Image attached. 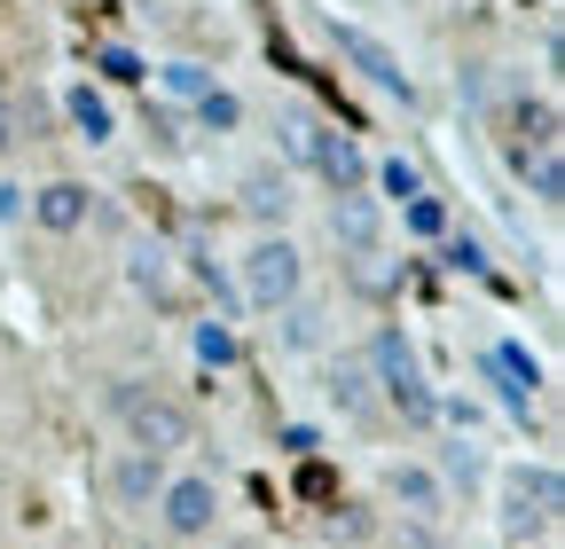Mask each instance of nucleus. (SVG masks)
I'll return each mask as SVG.
<instances>
[{"mask_svg": "<svg viewBox=\"0 0 565 549\" xmlns=\"http://www.w3.org/2000/svg\"><path fill=\"white\" fill-rule=\"evenodd\" d=\"M158 87H166V95H173V103H196V95H204V87H212V79H204V72H196V63H166V72H158Z\"/></svg>", "mask_w": 565, "mask_h": 549, "instance_id": "a878e982", "label": "nucleus"}, {"mask_svg": "<svg viewBox=\"0 0 565 549\" xmlns=\"http://www.w3.org/2000/svg\"><path fill=\"white\" fill-rule=\"evenodd\" d=\"M479 377L494 385V400H503L511 417H526V408L542 400V369H534L519 346H487V354H479Z\"/></svg>", "mask_w": 565, "mask_h": 549, "instance_id": "6e6552de", "label": "nucleus"}, {"mask_svg": "<svg viewBox=\"0 0 565 549\" xmlns=\"http://www.w3.org/2000/svg\"><path fill=\"white\" fill-rule=\"evenodd\" d=\"M212 518H221V487H212L204 471L166 478V495H158V526H166L173 541H204V534H212Z\"/></svg>", "mask_w": 565, "mask_h": 549, "instance_id": "423d86ee", "label": "nucleus"}, {"mask_svg": "<svg viewBox=\"0 0 565 549\" xmlns=\"http://www.w3.org/2000/svg\"><path fill=\"white\" fill-rule=\"evenodd\" d=\"M338 196H353V189H370V158H362V142H353V133H338V126H322L315 133V158H307Z\"/></svg>", "mask_w": 565, "mask_h": 549, "instance_id": "9b49d317", "label": "nucleus"}, {"mask_svg": "<svg viewBox=\"0 0 565 549\" xmlns=\"http://www.w3.org/2000/svg\"><path fill=\"white\" fill-rule=\"evenodd\" d=\"M370 181H377L385 196H401V204H408V196H424V173H416L408 158H385V165H370Z\"/></svg>", "mask_w": 565, "mask_h": 549, "instance_id": "5701e85b", "label": "nucleus"}, {"mask_svg": "<svg viewBox=\"0 0 565 549\" xmlns=\"http://www.w3.org/2000/svg\"><path fill=\"white\" fill-rule=\"evenodd\" d=\"M126 283L150 299V306H166V314L181 306V274H173V251L166 244H134L126 251Z\"/></svg>", "mask_w": 565, "mask_h": 549, "instance_id": "4468645a", "label": "nucleus"}, {"mask_svg": "<svg viewBox=\"0 0 565 549\" xmlns=\"http://www.w3.org/2000/svg\"><path fill=\"white\" fill-rule=\"evenodd\" d=\"M557 142V110L550 103H511V150H550Z\"/></svg>", "mask_w": 565, "mask_h": 549, "instance_id": "6ab92c4d", "label": "nucleus"}, {"mask_svg": "<svg viewBox=\"0 0 565 549\" xmlns=\"http://www.w3.org/2000/svg\"><path fill=\"white\" fill-rule=\"evenodd\" d=\"M189 346H196V362H204V369H228V362L244 354V337H236L221 314H204V322L189 330Z\"/></svg>", "mask_w": 565, "mask_h": 549, "instance_id": "a211bd4d", "label": "nucleus"}, {"mask_svg": "<svg viewBox=\"0 0 565 549\" xmlns=\"http://www.w3.org/2000/svg\"><path fill=\"white\" fill-rule=\"evenodd\" d=\"M236 283H244V306L275 314V306H291V299L307 291V259H299L291 236H259V244L244 251V267H236Z\"/></svg>", "mask_w": 565, "mask_h": 549, "instance_id": "7ed1b4c3", "label": "nucleus"}, {"mask_svg": "<svg viewBox=\"0 0 565 549\" xmlns=\"http://www.w3.org/2000/svg\"><path fill=\"white\" fill-rule=\"evenodd\" d=\"M330 400H338V417H377V385H370L362 354H338L330 362Z\"/></svg>", "mask_w": 565, "mask_h": 549, "instance_id": "f3484780", "label": "nucleus"}, {"mask_svg": "<svg viewBox=\"0 0 565 549\" xmlns=\"http://www.w3.org/2000/svg\"><path fill=\"white\" fill-rule=\"evenodd\" d=\"M401 213H408V228H416V236H448V204H440V196H408Z\"/></svg>", "mask_w": 565, "mask_h": 549, "instance_id": "393cba45", "label": "nucleus"}, {"mask_svg": "<svg viewBox=\"0 0 565 549\" xmlns=\"http://www.w3.org/2000/svg\"><path fill=\"white\" fill-rule=\"evenodd\" d=\"M315 133H322V118H315V110H282V150H291L299 165L315 158Z\"/></svg>", "mask_w": 565, "mask_h": 549, "instance_id": "b1692460", "label": "nucleus"}, {"mask_svg": "<svg viewBox=\"0 0 565 549\" xmlns=\"http://www.w3.org/2000/svg\"><path fill=\"white\" fill-rule=\"evenodd\" d=\"M17 150V103H9V87H0V158Z\"/></svg>", "mask_w": 565, "mask_h": 549, "instance_id": "c756f323", "label": "nucleus"}, {"mask_svg": "<svg viewBox=\"0 0 565 549\" xmlns=\"http://www.w3.org/2000/svg\"><path fill=\"white\" fill-rule=\"evenodd\" d=\"M385 503L408 518V526H440L448 518V487L424 463H385Z\"/></svg>", "mask_w": 565, "mask_h": 549, "instance_id": "0eeeda50", "label": "nucleus"}, {"mask_svg": "<svg viewBox=\"0 0 565 549\" xmlns=\"http://www.w3.org/2000/svg\"><path fill=\"white\" fill-rule=\"evenodd\" d=\"M63 118H71V133H79V142H118V110H110V95L87 87V79L63 95Z\"/></svg>", "mask_w": 565, "mask_h": 549, "instance_id": "2eb2a0df", "label": "nucleus"}, {"mask_svg": "<svg viewBox=\"0 0 565 549\" xmlns=\"http://www.w3.org/2000/svg\"><path fill=\"white\" fill-rule=\"evenodd\" d=\"M330 236H338V251L370 259V251L385 244V213H377V196H370V189H353V196H330Z\"/></svg>", "mask_w": 565, "mask_h": 549, "instance_id": "9d476101", "label": "nucleus"}, {"mask_svg": "<svg viewBox=\"0 0 565 549\" xmlns=\"http://www.w3.org/2000/svg\"><path fill=\"white\" fill-rule=\"evenodd\" d=\"M557 510H565V478H557V463H519V471L503 478V534H511V541L550 534Z\"/></svg>", "mask_w": 565, "mask_h": 549, "instance_id": "20e7f679", "label": "nucleus"}, {"mask_svg": "<svg viewBox=\"0 0 565 549\" xmlns=\"http://www.w3.org/2000/svg\"><path fill=\"white\" fill-rule=\"evenodd\" d=\"M24 213H32L47 236H79V228L95 220V189H87V181H47V189H32Z\"/></svg>", "mask_w": 565, "mask_h": 549, "instance_id": "1a4fd4ad", "label": "nucleus"}, {"mask_svg": "<svg viewBox=\"0 0 565 549\" xmlns=\"http://www.w3.org/2000/svg\"><path fill=\"white\" fill-rule=\"evenodd\" d=\"M511 165H519V181H526L534 204H550V213L565 204V158H557V142L550 150H511Z\"/></svg>", "mask_w": 565, "mask_h": 549, "instance_id": "dca6fc26", "label": "nucleus"}, {"mask_svg": "<svg viewBox=\"0 0 565 549\" xmlns=\"http://www.w3.org/2000/svg\"><path fill=\"white\" fill-rule=\"evenodd\" d=\"M110 417L126 424V440L141 448V455H181L189 440H196V417H189V408L181 400H166V392H150V385H134V377H118L110 385Z\"/></svg>", "mask_w": 565, "mask_h": 549, "instance_id": "f03ea898", "label": "nucleus"}, {"mask_svg": "<svg viewBox=\"0 0 565 549\" xmlns=\"http://www.w3.org/2000/svg\"><path fill=\"white\" fill-rule=\"evenodd\" d=\"M448 267H471V274H479V267H487V251H479L471 236H456V244H448Z\"/></svg>", "mask_w": 565, "mask_h": 549, "instance_id": "c85d7f7f", "label": "nucleus"}, {"mask_svg": "<svg viewBox=\"0 0 565 549\" xmlns=\"http://www.w3.org/2000/svg\"><path fill=\"white\" fill-rule=\"evenodd\" d=\"M166 463L158 455H141V448H126L118 463H110V495H118V510H158V495H166Z\"/></svg>", "mask_w": 565, "mask_h": 549, "instance_id": "f8f14e48", "label": "nucleus"}, {"mask_svg": "<svg viewBox=\"0 0 565 549\" xmlns=\"http://www.w3.org/2000/svg\"><path fill=\"white\" fill-rule=\"evenodd\" d=\"M330 47L353 63V72H362L377 95H393V103H416V79L401 72V55L377 40V32H362V24H330Z\"/></svg>", "mask_w": 565, "mask_h": 549, "instance_id": "39448f33", "label": "nucleus"}, {"mask_svg": "<svg viewBox=\"0 0 565 549\" xmlns=\"http://www.w3.org/2000/svg\"><path fill=\"white\" fill-rule=\"evenodd\" d=\"M362 369H370V385L401 408V424H440V392L424 385V362H416V346L401 337V322H377V330H370Z\"/></svg>", "mask_w": 565, "mask_h": 549, "instance_id": "f257e3e1", "label": "nucleus"}, {"mask_svg": "<svg viewBox=\"0 0 565 549\" xmlns=\"http://www.w3.org/2000/svg\"><path fill=\"white\" fill-rule=\"evenodd\" d=\"M95 72H103V79H118V87L150 79V72H141V55H134V47H103V55H95Z\"/></svg>", "mask_w": 565, "mask_h": 549, "instance_id": "bb28decb", "label": "nucleus"}, {"mask_svg": "<svg viewBox=\"0 0 565 549\" xmlns=\"http://www.w3.org/2000/svg\"><path fill=\"white\" fill-rule=\"evenodd\" d=\"M433 478H440V487H479V448L456 432V440L440 448V471H433Z\"/></svg>", "mask_w": 565, "mask_h": 549, "instance_id": "412c9836", "label": "nucleus"}, {"mask_svg": "<svg viewBox=\"0 0 565 549\" xmlns=\"http://www.w3.org/2000/svg\"><path fill=\"white\" fill-rule=\"evenodd\" d=\"M236 204H244V220H259L267 236H282V220H291V173L252 165V173H244V189H236Z\"/></svg>", "mask_w": 565, "mask_h": 549, "instance_id": "ddd939ff", "label": "nucleus"}, {"mask_svg": "<svg viewBox=\"0 0 565 549\" xmlns=\"http://www.w3.org/2000/svg\"><path fill=\"white\" fill-rule=\"evenodd\" d=\"M196 126H204V133H236V126H244V103H236L228 87H204V95H196Z\"/></svg>", "mask_w": 565, "mask_h": 549, "instance_id": "aec40b11", "label": "nucleus"}, {"mask_svg": "<svg viewBox=\"0 0 565 549\" xmlns=\"http://www.w3.org/2000/svg\"><path fill=\"white\" fill-rule=\"evenodd\" d=\"M282 314V346H322V306H307V299H291V306H275Z\"/></svg>", "mask_w": 565, "mask_h": 549, "instance_id": "4be33fe9", "label": "nucleus"}, {"mask_svg": "<svg viewBox=\"0 0 565 549\" xmlns=\"http://www.w3.org/2000/svg\"><path fill=\"white\" fill-rule=\"evenodd\" d=\"M330 541H370V510H362V503H338V518H330Z\"/></svg>", "mask_w": 565, "mask_h": 549, "instance_id": "cd10ccee", "label": "nucleus"}, {"mask_svg": "<svg viewBox=\"0 0 565 549\" xmlns=\"http://www.w3.org/2000/svg\"><path fill=\"white\" fill-rule=\"evenodd\" d=\"M24 204H32V196H24L17 181H0V220H24Z\"/></svg>", "mask_w": 565, "mask_h": 549, "instance_id": "7c9ffc66", "label": "nucleus"}]
</instances>
